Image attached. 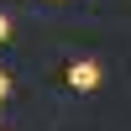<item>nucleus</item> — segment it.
Segmentation results:
<instances>
[{
    "mask_svg": "<svg viewBox=\"0 0 131 131\" xmlns=\"http://www.w3.org/2000/svg\"><path fill=\"white\" fill-rule=\"evenodd\" d=\"M0 42H10V16L0 10Z\"/></svg>",
    "mask_w": 131,
    "mask_h": 131,
    "instance_id": "obj_2",
    "label": "nucleus"
},
{
    "mask_svg": "<svg viewBox=\"0 0 131 131\" xmlns=\"http://www.w3.org/2000/svg\"><path fill=\"white\" fill-rule=\"evenodd\" d=\"M63 79H68V89L89 94V89H100V84H105V68H100L94 58H73L68 68H63Z\"/></svg>",
    "mask_w": 131,
    "mask_h": 131,
    "instance_id": "obj_1",
    "label": "nucleus"
},
{
    "mask_svg": "<svg viewBox=\"0 0 131 131\" xmlns=\"http://www.w3.org/2000/svg\"><path fill=\"white\" fill-rule=\"evenodd\" d=\"M47 5H63V0H47Z\"/></svg>",
    "mask_w": 131,
    "mask_h": 131,
    "instance_id": "obj_4",
    "label": "nucleus"
},
{
    "mask_svg": "<svg viewBox=\"0 0 131 131\" xmlns=\"http://www.w3.org/2000/svg\"><path fill=\"white\" fill-rule=\"evenodd\" d=\"M5 94H10V73H0V100H5Z\"/></svg>",
    "mask_w": 131,
    "mask_h": 131,
    "instance_id": "obj_3",
    "label": "nucleus"
}]
</instances>
